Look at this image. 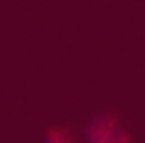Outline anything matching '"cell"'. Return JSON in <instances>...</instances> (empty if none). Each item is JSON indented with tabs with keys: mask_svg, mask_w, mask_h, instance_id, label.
<instances>
[{
	"mask_svg": "<svg viewBox=\"0 0 145 143\" xmlns=\"http://www.w3.org/2000/svg\"><path fill=\"white\" fill-rule=\"evenodd\" d=\"M78 138L83 143H135L132 130L117 109H99L88 115L78 128Z\"/></svg>",
	"mask_w": 145,
	"mask_h": 143,
	"instance_id": "cell-1",
	"label": "cell"
},
{
	"mask_svg": "<svg viewBox=\"0 0 145 143\" xmlns=\"http://www.w3.org/2000/svg\"><path fill=\"white\" fill-rule=\"evenodd\" d=\"M39 143H78V128L65 125V122L49 125V128L42 130Z\"/></svg>",
	"mask_w": 145,
	"mask_h": 143,
	"instance_id": "cell-2",
	"label": "cell"
}]
</instances>
